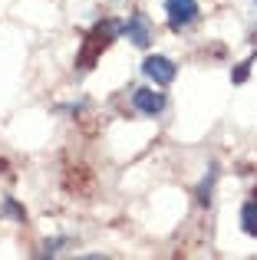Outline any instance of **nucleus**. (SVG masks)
<instances>
[{
  "label": "nucleus",
  "mask_w": 257,
  "mask_h": 260,
  "mask_svg": "<svg viewBox=\"0 0 257 260\" xmlns=\"http://www.w3.org/2000/svg\"><path fill=\"white\" fill-rule=\"evenodd\" d=\"M165 13H168V26H172L175 33L188 30V26L201 17L198 0H165Z\"/></svg>",
  "instance_id": "obj_1"
},
{
  "label": "nucleus",
  "mask_w": 257,
  "mask_h": 260,
  "mask_svg": "<svg viewBox=\"0 0 257 260\" xmlns=\"http://www.w3.org/2000/svg\"><path fill=\"white\" fill-rule=\"evenodd\" d=\"M142 73H145V76L162 89V86L175 83V76H178V66H175L168 56H148L145 63H142Z\"/></svg>",
  "instance_id": "obj_2"
},
{
  "label": "nucleus",
  "mask_w": 257,
  "mask_h": 260,
  "mask_svg": "<svg viewBox=\"0 0 257 260\" xmlns=\"http://www.w3.org/2000/svg\"><path fill=\"white\" fill-rule=\"evenodd\" d=\"M122 37L132 40V46L145 50V46L152 43V20H148L145 13H132V17L122 23Z\"/></svg>",
  "instance_id": "obj_3"
},
{
  "label": "nucleus",
  "mask_w": 257,
  "mask_h": 260,
  "mask_svg": "<svg viewBox=\"0 0 257 260\" xmlns=\"http://www.w3.org/2000/svg\"><path fill=\"white\" fill-rule=\"evenodd\" d=\"M132 106H135V112H142V115H162L165 106H168V99L158 89H135Z\"/></svg>",
  "instance_id": "obj_4"
},
{
  "label": "nucleus",
  "mask_w": 257,
  "mask_h": 260,
  "mask_svg": "<svg viewBox=\"0 0 257 260\" xmlns=\"http://www.w3.org/2000/svg\"><path fill=\"white\" fill-rule=\"evenodd\" d=\"M241 228H244V234L257 237V198L244 201V208H241Z\"/></svg>",
  "instance_id": "obj_5"
},
{
  "label": "nucleus",
  "mask_w": 257,
  "mask_h": 260,
  "mask_svg": "<svg viewBox=\"0 0 257 260\" xmlns=\"http://www.w3.org/2000/svg\"><path fill=\"white\" fill-rule=\"evenodd\" d=\"M214 178H218V172L214 168H208V175L201 178V184H198V204H211V191H214Z\"/></svg>",
  "instance_id": "obj_6"
},
{
  "label": "nucleus",
  "mask_w": 257,
  "mask_h": 260,
  "mask_svg": "<svg viewBox=\"0 0 257 260\" xmlns=\"http://www.w3.org/2000/svg\"><path fill=\"white\" fill-rule=\"evenodd\" d=\"M247 76H251V63H238V70H234L231 73V79H234V83H247Z\"/></svg>",
  "instance_id": "obj_7"
},
{
  "label": "nucleus",
  "mask_w": 257,
  "mask_h": 260,
  "mask_svg": "<svg viewBox=\"0 0 257 260\" xmlns=\"http://www.w3.org/2000/svg\"><path fill=\"white\" fill-rule=\"evenodd\" d=\"M0 204H4V194H0Z\"/></svg>",
  "instance_id": "obj_8"
}]
</instances>
